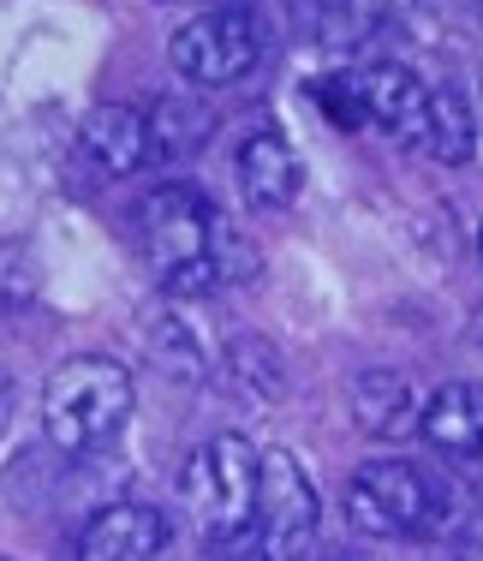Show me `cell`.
Listing matches in <instances>:
<instances>
[{"instance_id":"obj_17","label":"cell","mask_w":483,"mask_h":561,"mask_svg":"<svg viewBox=\"0 0 483 561\" xmlns=\"http://www.w3.org/2000/svg\"><path fill=\"white\" fill-rule=\"evenodd\" d=\"M7 407H12V377L0 370V424H7Z\"/></svg>"},{"instance_id":"obj_19","label":"cell","mask_w":483,"mask_h":561,"mask_svg":"<svg viewBox=\"0 0 483 561\" xmlns=\"http://www.w3.org/2000/svg\"><path fill=\"white\" fill-rule=\"evenodd\" d=\"M478 251H483V227H478Z\"/></svg>"},{"instance_id":"obj_11","label":"cell","mask_w":483,"mask_h":561,"mask_svg":"<svg viewBox=\"0 0 483 561\" xmlns=\"http://www.w3.org/2000/svg\"><path fill=\"white\" fill-rule=\"evenodd\" d=\"M418 436L453 460H483V389L478 382H441L418 412Z\"/></svg>"},{"instance_id":"obj_18","label":"cell","mask_w":483,"mask_h":561,"mask_svg":"<svg viewBox=\"0 0 483 561\" xmlns=\"http://www.w3.org/2000/svg\"><path fill=\"white\" fill-rule=\"evenodd\" d=\"M478 126H483V84H478Z\"/></svg>"},{"instance_id":"obj_20","label":"cell","mask_w":483,"mask_h":561,"mask_svg":"<svg viewBox=\"0 0 483 561\" xmlns=\"http://www.w3.org/2000/svg\"><path fill=\"white\" fill-rule=\"evenodd\" d=\"M478 335H483V311H478Z\"/></svg>"},{"instance_id":"obj_9","label":"cell","mask_w":483,"mask_h":561,"mask_svg":"<svg viewBox=\"0 0 483 561\" xmlns=\"http://www.w3.org/2000/svg\"><path fill=\"white\" fill-rule=\"evenodd\" d=\"M78 156L96 173H107V180L138 173L143 162H156L150 156V114L126 108V102H96V108L78 119Z\"/></svg>"},{"instance_id":"obj_5","label":"cell","mask_w":483,"mask_h":561,"mask_svg":"<svg viewBox=\"0 0 483 561\" xmlns=\"http://www.w3.org/2000/svg\"><path fill=\"white\" fill-rule=\"evenodd\" d=\"M317 484L287 448L257 454V514H251V550L257 561H304L317 543Z\"/></svg>"},{"instance_id":"obj_16","label":"cell","mask_w":483,"mask_h":561,"mask_svg":"<svg viewBox=\"0 0 483 561\" xmlns=\"http://www.w3.org/2000/svg\"><path fill=\"white\" fill-rule=\"evenodd\" d=\"M311 102L322 108V119H329V126L365 131V102H358L353 72H322V78H311Z\"/></svg>"},{"instance_id":"obj_6","label":"cell","mask_w":483,"mask_h":561,"mask_svg":"<svg viewBox=\"0 0 483 561\" xmlns=\"http://www.w3.org/2000/svg\"><path fill=\"white\" fill-rule=\"evenodd\" d=\"M168 60L185 84H239L251 66L263 60V24L251 7H209L197 19H185L168 43Z\"/></svg>"},{"instance_id":"obj_15","label":"cell","mask_w":483,"mask_h":561,"mask_svg":"<svg viewBox=\"0 0 483 561\" xmlns=\"http://www.w3.org/2000/svg\"><path fill=\"white\" fill-rule=\"evenodd\" d=\"M209 131V114L192 102H156L150 108V156H192Z\"/></svg>"},{"instance_id":"obj_8","label":"cell","mask_w":483,"mask_h":561,"mask_svg":"<svg viewBox=\"0 0 483 561\" xmlns=\"http://www.w3.org/2000/svg\"><path fill=\"white\" fill-rule=\"evenodd\" d=\"M358 102H365V131H394V138L418 144L429 119V84L400 60H376L353 72Z\"/></svg>"},{"instance_id":"obj_10","label":"cell","mask_w":483,"mask_h":561,"mask_svg":"<svg viewBox=\"0 0 483 561\" xmlns=\"http://www.w3.org/2000/svg\"><path fill=\"white\" fill-rule=\"evenodd\" d=\"M239 192H245L251 209H268V216H280V209H292L304 197V162L299 150H292L287 138H275V131H257V138L239 144Z\"/></svg>"},{"instance_id":"obj_13","label":"cell","mask_w":483,"mask_h":561,"mask_svg":"<svg viewBox=\"0 0 483 561\" xmlns=\"http://www.w3.org/2000/svg\"><path fill=\"white\" fill-rule=\"evenodd\" d=\"M424 150L436 162H472L478 150V108L465 102V90L429 84V119H424Z\"/></svg>"},{"instance_id":"obj_2","label":"cell","mask_w":483,"mask_h":561,"mask_svg":"<svg viewBox=\"0 0 483 561\" xmlns=\"http://www.w3.org/2000/svg\"><path fill=\"white\" fill-rule=\"evenodd\" d=\"M138 407V382L107 353H72L43 389V431L60 454H90L114 443Z\"/></svg>"},{"instance_id":"obj_3","label":"cell","mask_w":483,"mask_h":561,"mask_svg":"<svg viewBox=\"0 0 483 561\" xmlns=\"http://www.w3.org/2000/svg\"><path fill=\"white\" fill-rule=\"evenodd\" d=\"M346 519L370 538H436L453 519V496L412 460H365L346 478Z\"/></svg>"},{"instance_id":"obj_7","label":"cell","mask_w":483,"mask_h":561,"mask_svg":"<svg viewBox=\"0 0 483 561\" xmlns=\"http://www.w3.org/2000/svg\"><path fill=\"white\" fill-rule=\"evenodd\" d=\"M168 556H173V531L143 502L96 507L84 538H78V561H168Z\"/></svg>"},{"instance_id":"obj_1","label":"cell","mask_w":483,"mask_h":561,"mask_svg":"<svg viewBox=\"0 0 483 561\" xmlns=\"http://www.w3.org/2000/svg\"><path fill=\"white\" fill-rule=\"evenodd\" d=\"M143 251L168 293H209L245 270V245L197 185H156L143 197Z\"/></svg>"},{"instance_id":"obj_4","label":"cell","mask_w":483,"mask_h":561,"mask_svg":"<svg viewBox=\"0 0 483 561\" xmlns=\"http://www.w3.org/2000/svg\"><path fill=\"white\" fill-rule=\"evenodd\" d=\"M185 502L204 519L215 543L251 550V514H257V448L245 436L221 431L185 460Z\"/></svg>"},{"instance_id":"obj_14","label":"cell","mask_w":483,"mask_h":561,"mask_svg":"<svg viewBox=\"0 0 483 561\" xmlns=\"http://www.w3.org/2000/svg\"><path fill=\"white\" fill-rule=\"evenodd\" d=\"M143 329H150V353L161 370H173L180 382H197L204 377V346H197V329L185 311H173V305H156V311H143Z\"/></svg>"},{"instance_id":"obj_12","label":"cell","mask_w":483,"mask_h":561,"mask_svg":"<svg viewBox=\"0 0 483 561\" xmlns=\"http://www.w3.org/2000/svg\"><path fill=\"white\" fill-rule=\"evenodd\" d=\"M418 412H424V394L400 370H365L353 382V419L365 436L406 443V436H418Z\"/></svg>"}]
</instances>
